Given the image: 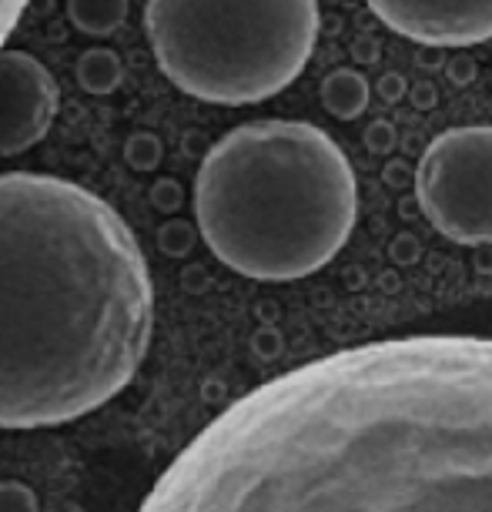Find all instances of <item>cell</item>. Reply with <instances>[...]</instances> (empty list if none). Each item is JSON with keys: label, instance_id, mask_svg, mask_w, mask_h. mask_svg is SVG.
Segmentation results:
<instances>
[{"label": "cell", "instance_id": "9", "mask_svg": "<svg viewBox=\"0 0 492 512\" xmlns=\"http://www.w3.org/2000/svg\"><path fill=\"white\" fill-rule=\"evenodd\" d=\"M67 17L81 34L108 37L128 21V0H67Z\"/></svg>", "mask_w": 492, "mask_h": 512}, {"label": "cell", "instance_id": "3", "mask_svg": "<svg viewBox=\"0 0 492 512\" xmlns=\"http://www.w3.org/2000/svg\"><path fill=\"white\" fill-rule=\"evenodd\" d=\"M195 221L221 265L285 285L332 262L359 221L352 161L305 121H252L211 144L195 178Z\"/></svg>", "mask_w": 492, "mask_h": 512}, {"label": "cell", "instance_id": "5", "mask_svg": "<svg viewBox=\"0 0 492 512\" xmlns=\"http://www.w3.org/2000/svg\"><path fill=\"white\" fill-rule=\"evenodd\" d=\"M416 198L429 225L456 245H492V128L442 131L422 151Z\"/></svg>", "mask_w": 492, "mask_h": 512}, {"label": "cell", "instance_id": "4", "mask_svg": "<svg viewBox=\"0 0 492 512\" xmlns=\"http://www.w3.org/2000/svg\"><path fill=\"white\" fill-rule=\"evenodd\" d=\"M318 0H148L161 74L208 104H258L298 81L315 51Z\"/></svg>", "mask_w": 492, "mask_h": 512}, {"label": "cell", "instance_id": "10", "mask_svg": "<svg viewBox=\"0 0 492 512\" xmlns=\"http://www.w3.org/2000/svg\"><path fill=\"white\" fill-rule=\"evenodd\" d=\"M77 77H81L84 91L111 94L121 84V61H118V54L108 51V47H94V51H88V54L81 57Z\"/></svg>", "mask_w": 492, "mask_h": 512}, {"label": "cell", "instance_id": "2", "mask_svg": "<svg viewBox=\"0 0 492 512\" xmlns=\"http://www.w3.org/2000/svg\"><path fill=\"white\" fill-rule=\"evenodd\" d=\"M154 292L108 201L51 175H0V429L84 419L134 379Z\"/></svg>", "mask_w": 492, "mask_h": 512}, {"label": "cell", "instance_id": "11", "mask_svg": "<svg viewBox=\"0 0 492 512\" xmlns=\"http://www.w3.org/2000/svg\"><path fill=\"white\" fill-rule=\"evenodd\" d=\"M0 512H41V506H37L31 486L17 479H4L0 482Z\"/></svg>", "mask_w": 492, "mask_h": 512}, {"label": "cell", "instance_id": "1", "mask_svg": "<svg viewBox=\"0 0 492 512\" xmlns=\"http://www.w3.org/2000/svg\"><path fill=\"white\" fill-rule=\"evenodd\" d=\"M138 512H492V338H382L275 375Z\"/></svg>", "mask_w": 492, "mask_h": 512}, {"label": "cell", "instance_id": "12", "mask_svg": "<svg viewBox=\"0 0 492 512\" xmlns=\"http://www.w3.org/2000/svg\"><path fill=\"white\" fill-rule=\"evenodd\" d=\"M24 7H27V0H0V47H4V41L11 37L17 21H21Z\"/></svg>", "mask_w": 492, "mask_h": 512}, {"label": "cell", "instance_id": "6", "mask_svg": "<svg viewBox=\"0 0 492 512\" xmlns=\"http://www.w3.org/2000/svg\"><path fill=\"white\" fill-rule=\"evenodd\" d=\"M61 91L34 54L0 47V158L31 151L51 131Z\"/></svg>", "mask_w": 492, "mask_h": 512}, {"label": "cell", "instance_id": "8", "mask_svg": "<svg viewBox=\"0 0 492 512\" xmlns=\"http://www.w3.org/2000/svg\"><path fill=\"white\" fill-rule=\"evenodd\" d=\"M322 104L328 108V114L342 121H352L369 108V81L352 71V67H339L322 81Z\"/></svg>", "mask_w": 492, "mask_h": 512}, {"label": "cell", "instance_id": "7", "mask_svg": "<svg viewBox=\"0 0 492 512\" xmlns=\"http://www.w3.org/2000/svg\"><path fill=\"white\" fill-rule=\"evenodd\" d=\"M399 37L429 47H472L492 41V0H365Z\"/></svg>", "mask_w": 492, "mask_h": 512}]
</instances>
